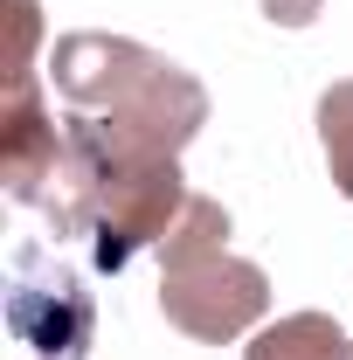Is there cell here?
Segmentation results:
<instances>
[{"mask_svg": "<svg viewBox=\"0 0 353 360\" xmlns=\"http://www.w3.org/2000/svg\"><path fill=\"white\" fill-rule=\"evenodd\" d=\"M49 84L70 104L63 132L90 167H132V160H180V146L208 125V90L174 56L77 28L49 49Z\"/></svg>", "mask_w": 353, "mask_h": 360, "instance_id": "6da1fadb", "label": "cell"}, {"mask_svg": "<svg viewBox=\"0 0 353 360\" xmlns=\"http://www.w3.org/2000/svg\"><path fill=\"white\" fill-rule=\"evenodd\" d=\"M160 312L201 347L243 340L270 312V277L250 257H229V215L208 194H194L160 243Z\"/></svg>", "mask_w": 353, "mask_h": 360, "instance_id": "7a4b0ae2", "label": "cell"}, {"mask_svg": "<svg viewBox=\"0 0 353 360\" xmlns=\"http://www.w3.org/2000/svg\"><path fill=\"white\" fill-rule=\"evenodd\" d=\"M77 174H84V236H90V264L97 270H125L139 250H160L174 236V222L187 215V201H194L187 180H180V160L90 167L77 153Z\"/></svg>", "mask_w": 353, "mask_h": 360, "instance_id": "3957f363", "label": "cell"}, {"mask_svg": "<svg viewBox=\"0 0 353 360\" xmlns=\"http://www.w3.org/2000/svg\"><path fill=\"white\" fill-rule=\"evenodd\" d=\"M7 333L49 360H84L97 333V305L77 284V270L49 264L42 250H21L7 277Z\"/></svg>", "mask_w": 353, "mask_h": 360, "instance_id": "277c9868", "label": "cell"}, {"mask_svg": "<svg viewBox=\"0 0 353 360\" xmlns=\"http://www.w3.org/2000/svg\"><path fill=\"white\" fill-rule=\"evenodd\" d=\"M63 160H70V132H56L35 70L7 77V111H0V180H7V194L21 208H42L49 215Z\"/></svg>", "mask_w": 353, "mask_h": 360, "instance_id": "5b68a950", "label": "cell"}, {"mask_svg": "<svg viewBox=\"0 0 353 360\" xmlns=\"http://www.w3.org/2000/svg\"><path fill=\"white\" fill-rule=\"evenodd\" d=\"M243 360H353V347L326 312H291L277 326H264Z\"/></svg>", "mask_w": 353, "mask_h": 360, "instance_id": "8992f818", "label": "cell"}, {"mask_svg": "<svg viewBox=\"0 0 353 360\" xmlns=\"http://www.w3.org/2000/svg\"><path fill=\"white\" fill-rule=\"evenodd\" d=\"M319 146H326V167H333V187L353 201V77L333 84L319 97Z\"/></svg>", "mask_w": 353, "mask_h": 360, "instance_id": "52a82bcc", "label": "cell"}, {"mask_svg": "<svg viewBox=\"0 0 353 360\" xmlns=\"http://www.w3.org/2000/svg\"><path fill=\"white\" fill-rule=\"evenodd\" d=\"M319 7L326 0H264V21H277V28H312Z\"/></svg>", "mask_w": 353, "mask_h": 360, "instance_id": "ba28073f", "label": "cell"}]
</instances>
